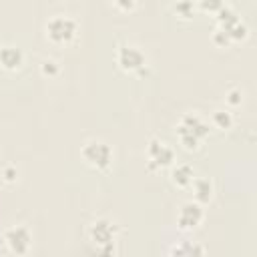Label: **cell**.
<instances>
[{"instance_id":"5bb4252c","label":"cell","mask_w":257,"mask_h":257,"mask_svg":"<svg viewBox=\"0 0 257 257\" xmlns=\"http://www.w3.org/2000/svg\"><path fill=\"white\" fill-rule=\"evenodd\" d=\"M211 122H213V126L227 131V128L233 126V114H231L229 108H215L211 112Z\"/></svg>"},{"instance_id":"d6986e66","label":"cell","mask_w":257,"mask_h":257,"mask_svg":"<svg viewBox=\"0 0 257 257\" xmlns=\"http://www.w3.org/2000/svg\"><path fill=\"white\" fill-rule=\"evenodd\" d=\"M241 100H243V90H241V88H231V90L227 92V102H229L231 106L241 104Z\"/></svg>"},{"instance_id":"5b68a950","label":"cell","mask_w":257,"mask_h":257,"mask_svg":"<svg viewBox=\"0 0 257 257\" xmlns=\"http://www.w3.org/2000/svg\"><path fill=\"white\" fill-rule=\"evenodd\" d=\"M215 18H217V28H221V30L229 36L231 42H241V40L247 38L249 28H247V24L241 20V16L237 14L235 8H231V6L225 4V6L215 14Z\"/></svg>"},{"instance_id":"8fae6325","label":"cell","mask_w":257,"mask_h":257,"mask_svg":"<svg viewBox=\"0 0 257 257\" xmlns=\"http://www.w3.org/2000/svg\"><path fill=\"white\" fill-rule=\"evenodd\" d=\"M169 177H171V183L175 187L187 189V187H191V183L195 179V171H193V167L189 163H173Z\"/></svg>"},{"instance_id":"30bf717a","label":"cell","mask_w":257,"mask_h":257,"mask_svg":"<svg viewBox=\"0 0 257 257\" xmlns=\"http://www.w3.org/2000/svg\"><path fill=\"white\" fill-rule=\"evenodd\" d=\"M24 64V52L14 46V44H6V46H0V66L8 72H14L18 70L20 66Z\"/></svg>"},{"instance_id":"ba28073f","label":"cell","mask_w":257,"mask_h":257,"mask_svg":"<svg viewBox=\"0 0 257 257\" xmlns=\"http://www.w3.org/2000/svg\"><path fill=\"white\" fill-rule=\"evenodd\" d=\"M205 219V209L197 201H185L177 211V227L181 231L197 229Z\"/></svg>"},{"instance_id":"277c9868","label":"cell","mask_w":257,"mask_h":257,"mask_svg":"<svg viewBox=\"0 0 257 257\" xmlns=\"http://www.w3.org/2000/svg\"><path fill=\"white\" fill-rule=\"evenodd\" d=\"M44 32H46V38L54 44H70L78 34V24L72 16L56 14L46 22Z\"/></svg>"},{"instance_id":"44dd1931","label":"cell","mask_w":257,"mask_h":257,"mask_svg":"<svg viewBox=\"0 0 257 257\" xmlns=\"http://www.w3.org/2000/svg\"><path fill=\"white\" fill-rule=\"evenodd\" d=\"M2 175H4V181H6V183L16 181V167H6V169L2 171Z\"/></svg>"},{"instance_id":"ac0fdd59","label":"cell","mask_w":257,"mask_h":257,"mask_svg":"<svg viewBox=\"0 0 257 257\" xmlns=\"http://www.w3.org/2000/svg\"><path fill=\"white\" fill-rule=\"evenodd\" d=\"M213 42H215L217 46H223V48L229 46V44H233V42L229 40V36H227L221 28H215V32H213Z\"/></svg>"},{"instance_id":"3957f363","label":"cell","mask_w":257,"mask_h":257,"mask_svg":"<svg viewBox=\"0 0 257 257\" xmlns=\"http://www.w3.org/2000/svg\"><path fill=\"white\" fill-rule=\"evenodd\" d=\"M82 161L94 171H106L112 165V147L102 139H88L80 147Z\"/></svg>"},{"instance_id":"7c38bea8","label":"cell","mask_w":257,"mask_h":257,"mask_svg":"<svg viewBox=\"0 0 257 257\" xmlns=\"http://www.w3.org/2000/svg\"><path fill=\"white\" fill-rule=\"evenodd\" d=\"M191 187H193V197H195L197 203L205 205V203H209L213 199L215 185H213V181L209 177H195Z\"/></svg>"},{"instance_id":"52a82bcc","label":"cell","mask_w":257,"mask_h":257,"mask_svg":"<svg viewBox=\"0 0 257 257\" xmlns=\"http://www.w3.org/2000/svg\"><path fill=\"white\" fill-rule=\"evenodd\" d=\"M4 245L14 255H26L32 247V233L24 225H14L4 231Z\"/></svg>"},{"instance_id":"8992f818","label":"cell","mask_w":257,"mask_h":257,"mask_svg":"<svg viewBox=\"0 0 257 257\" xmlns=\"http://www.w3.org/2000/svg\"><path fill=\"white\" fill-rule=\"evenodd\" d=\"M116 64L124 72L143 74L147 68V54L135 44H120L116 50Z\"/></svg>"},{"instance_id":"ffe728a7","label":"cell","mask_w":257,"mask_h":257,"mask_svg":"<svg viewBox=\"0 0 257 257\" xmlns=\"http://www.w3.org/2000/svg\"><path fill=\"white\" fill-rule=\"evenodd\" d=\"M112 4H114L118 10H122V12H131V10H135L137 0H112Z\"/></svg>"},{"instance_id":"9a60e30c","label":"cell","mask_w":257,"mask_h":257,"mask_svg":"<svg viewBox=\"0 0 257 257\" xmlns=\"http://www.w3.org/2000/svg\"><path fill=\"white\" fill-rule=\"evenodd\" d=\"M175 12H177V16H181L185 20L193 18V14H195V0H177L175 2Z\"/></svg>"},{"instance_id":"6da1fadb","label":"cell","mask_w":257,"mask_h":257,"mask_svg":"<svg viewBox=\"0 0 257 257\" xmlns=\"http://www.w3.org/2000/svg\"><path fill=\"white\" fill-rule=\"evenodd\" d=\"M209 122L197 112H185L177 122V139L187 151H197L201 141L209 137Z\"/></svg>"},{"instance_id":"4fadbf2b","label":"cell","mask_w":257,"mask_h":257,"mask_svg":"<svg viewBox=\"0 0 257 257\" xmlns=\"http://www.w3.org/2000/svg\"><path fill=\"white\" fill-rule=\"evenodd\" d=\"M171 255H177V257H193V255H203L205 253V247L193 243V241H181L179 245L171 247L169 249Z\"/></svg>"},{"instance_id":"9c48e42d","label":"cell","mask_w":257,"mask_h":257,"mask_svg":"<svg viewBox=\"0 0 257 257\" xmlns=\"http://www.w3.org/2000/svg\"><path fill=\"white\" fill-rule=\"evenodd\" d=\"M147 159L151 169H165L175 163V151L161 139H151L147 145Z\"/></svg>"},{"instance_id":"2e32d148","label":"cell","mask_w":257,"mask_h":257,"mask_svg":"<svg viewBox=\"0 0 257 257\" xmlns=\"http://www.w3.org/2000/svg\"><path fill=\"white\" fill-rule=\"evenodd\" d=\"M40 72L42 76H48V78H54L60 74V62L54 60V58H44L40 62Z\"/></svg>"},{"instance_id":"e0dca14e","label":"cell","mask_w":257,"mask_h":257,"mask_svg":"<svg viewBox=\"0 0 257 257\" xmlns=\"http://www.w3.org/2000/svg\"><path fill=\"white\" fill-rule=\"evenodd\" d=\"M199 8L203 12H209V14H217L223 6H225V0H197Z\"/></svg>"},{"instance_id":"7a4b0ae2","label":"cell","mask_w":257,"mask_h":257,"mask_svg":"<svg viewBox=\"0 0 257 257\" xmlns=\"http://www.w3.org/2000/svg\"><path fill=\"white\" fill-rule=\"evenodd\" d=\"M118 235V225L108 217H98L88 225V239L100 253H114V241Z\"/></svg>"}]
</instances>
